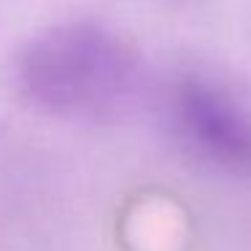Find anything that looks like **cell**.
<instances>
[{
    "mask_svg": "<svg viewBox=\"0 0 251 251\" xmlns=\"http://www.w3.org/2000/svg\"><path fill=\"white\" fill-rule=\"evenodd\" d=\"M170 116L195 159L235 178H251V119L229 95L202 78H186L173 92Z\"/></svg>",
    "mask_w": 251,
    "mask_h": 251,
    "instance_id": "2",
    "label": "cell"
},
{
    "mask_svg": "<svg viewBox=\"0 0 251 251\" xmlns=\"http://www.w3.org/2000/svg\"><path fill=\"white\" fill-rule=\"evenodd\" d=\"M30 105L73 122L127 114L143 87V62L125 38L95 22L57 25L35 35L17 62Z\"/></svg>",
    "mask_w": 251,
    "mask_h": 251,
    "instance_id": "1",
    "label": "cell"
}]
</instances>
